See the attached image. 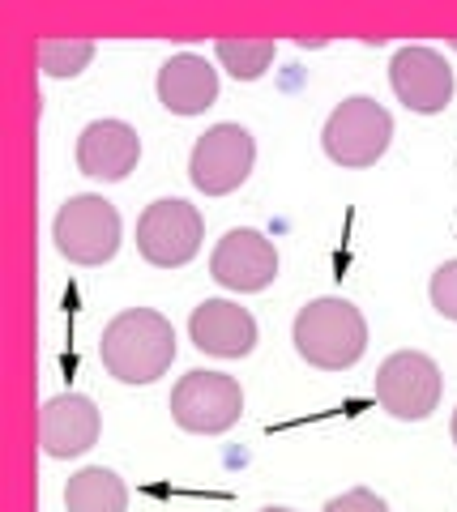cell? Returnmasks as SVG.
Masks as SVG:
<instances>
[{"label":"cell","instance_id":"obj_1","mask_svg":"<svg viewBox=\"0 0 457 512\" xmlns=\"http://www.w3.org/2000/svg\"><path fill=\"white\" fill-rule=\"evenodd\" d=\"M99 359L120 384H154L176 363V329L154 308H129L103 329Z\"/></svg>","mask_w":457,"mask_h":512},{"label":"cell","instance_id":"obj_2","mask_svg":"<svg viewBox=\"0 0 457 512\" xmlns=\"http://www.w3.org/2000/svg\"><path fill=\"white\" fill-rule=\"evenodd\" d=\"M291 342L304 363L321 367V372H346L368 350V320L351 299L325 295L312 299L308 308H299Z\"/></svg>","mask_w":457,"mask_h":512},{"label":"cell","instance_id":"obj_3","mask_svg":"<svg viewBox=\"0 0 457 512\" xmlns=\"http://www.w3.org/2000/svg\"><path fill=\"white\" fill-rule=\"evenodd\" d=\"M56 252L73 265H107L120 252V214L99 192H82L60 205L52 222Z\"/></svg>","mask_w":457,"mask_h":512},{"label":"cell","instance_id":"obj_4","mask_svg":"<svg viewBox=\"0 0 457 512\" xmlns=\"http://www.w3.org/2000/svg\"><path fill=\"white\" fill-rule=\"evenodd\" d=\"M389 141H393V116L368 94L342 99L321 128V146L338 167H372L389 150Z\"/></svg>","mask_w":457,"mask_h":512},{"label":"cell","instance_id":"obj_5","mask_svg":"<svg viewBox=\"0 0 457 512\" xmlns=\"http://www.w3.org/2000/svg\"><path fill=\"white\" fill-rule=\"evenodd\" d=\"M244 389L227 372H188L171 389V419L193 436H223L240 423Z\"/></svg>","mask_w":457,"mask_h":512},{"label":"cell","instance_id":"obj_6","mask_svg":"<svg viewBox=\"0 0 457 512\" xmlns=\"http://www.w3.org/2000/svg\"><path fill=\"white\" fill-rule=\"evenodd\" d=\"M252 163H257V141L244 124H214L197 137L193 154H188V180L206 197H227L244 180Z\"/></svg>","mask_w":457,"mask_h":512},{"label":"cell","instance_id":"obj_7","mask_svg":"<svg viewBox=\"0 0 457 512\" xmlns=\"http://www.w3.org/2000/svg\"><path fill=\"white\" fill-rule=\"evenodd\" d=\"M440 389H445V376H440L436 359L419 355V350H398L376 372V406L402 423L428 419L440 406Z\"/></svg>","mask_w":457,"mask_h":512},{"label":"cell","instance_id":"obj_8","mask_svg":"<svg viewBox=\"0 0 457 512\" xmlns=\"http://www.w3.org/2000/svg\"><path fill=\"white\" fill-rule=\"evenodd\" d=\"M206 239V222H201L197 205L180 197L146 205V214L137 218V252L159 269H180L201 252Z\"/></svg>","mask_w":457,"mask_h":512},{"label":"cell","instance_id":"obj_9","mask_svg":"<svg viewBox=\"0 0 457 512\" xmlns=\"http://www.w3.org/2000/svg\"><path fill=\"white\" fill-rule=\"evenodd\" d=\"M389 82H393L398 103H406V111H419V116L445 111L453 99V86H457L449 60L440 56L436 47H423V43H406L393 52Z\"/></svg>","mask_w":457,"mask_h":512},{"label":"cell","instance_id":"obj_10","mask_svg":"<svg viewBox=\"0 0 457 512\" xmlns=\"http://www.w3.org/2000/svg\"><path fill=\"white\" fill-rule=\"evenodd\" d=\"M210 278L227 291L257 295L278 278V252L261 231L235 227L218 239V248L210 256Z\"/></svg>","mask_w":457,"mask_h":512},{"label":"cell","instance_id":"obj_11","mask_svg":"<svg viewBox=\"0 0 457 512\" xmlns=\"http://www.w3.org/2000/svg\"><path fill=\"white\" fill-rule=\"evenodd\" d=\"M103 414L86 393H60L39 414V444L47 457H82L99 444Z\"/></svg>","mask_w":457,"mask_h":512},{"label":"cell","instance_id":"obj_12","mask_svg":"<svg viewBox=\"0 0 457 512\" xmlns=\"http://www.w3.org/2000/svg\"><path fill=\"white\" fill-rule=\"evenodd\" d=\"M188 338H193L197 350H206V355L244 359L257 346V320H252L248 308H240L231 299H206L188 316Z\"/></svg>","mask_w":457,"mask_h":512},{"label":"cell","instance_id":"obj_13","mask_svg":"<svg viewBox=\"0 0 457 512\" xmlns=\"http://www.w3.org/2000/svg\"><path fill=\"white\" fill-rule=\"evenodd\" d=\"M137 158H141V137L124 120H90L82 137H77V167L90 180L116 184L137 167Z\"/></svg>","mask_w":457,"mask_h":512},{"label":"cell","instance_id":"obj_14","mask_svg":"<svg viewBox=\"0 0 457 512\" xmlns=\"http://www.w3.org/2000/svg\"><path fill=\"white\" fill-rule=\"evenodd\" d=\"M154 86H159V103L171 116H201L218 99V69L206 56L180 52L159 69V82Z\"/></svg>","mask_w":457,"mask_h":512},{"label":"cell","instance_id":"obj_15","mask_svg":"<svg viewBox=\"0 0 457 512\" xmlns=\"http://www.w3.org/2000/svg\"><path fill=\"white\" fill-rule=\"evenodd\" d=\"M69 512H129V487L107 466H86L69 478L65 487Z\"/></svg>","mask_w":457,"mask_h":512},{"label":"cell","instance_id":"obj_16","mask_svg":"<svg viewBox=\"0 0 457 512\" xmlns=\"http://www.w3.org/2000/svg\"><path fill=\"white\" fill-rule=\"evenodd\" d=\"M274 39H218L214 56L235 77V82H257V77L274 64Z\"/></svg>","mask_w":457,"mask_h":512},{"label":"cell","instance_id":"obj_17","mask_svg":"<svg viewBox=\"0 0 457 512\" xmlns=\"http://www.w3.org/2000/svg\"><path fill=\"white\" fill-rule=\"evenodd\" d=\"M94 60L90 39H47L39 43V69L47 77H77Z\"/></svg>","mask_w":457,"mask_h":512},{"label":"cell","instance_id":"obj_18","mask_svg":"<svg viewBox=\"0 0 457 512\" xmlns=\"http://www.w3.org/2000/svg\"><path fill=\"white\" fill-rule=\"evenodd\" d=\"M428 295H432V308L445 316V320H457V261H445L432 274L428 282Z\"/></svg>","mask_w":457,"mask_h":512},{"label":"cell","instance_id":"obj_19","mask_svg":"<svg viewBox=\"0 0 457 512\" xmlns=\"http://www.w3.org/2000/svg\"><path fill=\"white\" fill-rule=\"evenodd\" d=\"M321 512H389V504L381 500L376 491H368V487H355V491H342V495H334Z\"/></svg>","mask_w":457,"mask_h":512},{"label":"cell","instance_id":"obj_20","mask_svg":"<svg viewBox=\"0 0 457 512\" xmlns=\"http://www.w3.org/2000/svg\"><path fill=\"white\" fill-rule=\"evenodd\" d=\"M453 444H457V410H453Z\"/></svg>","mask_w":457,"mask_h":512},{"label":"cell","instance_id":"obj_21","mask_svg":"<svg viewBox=\"0 0 457 512\" xmlns=\"http://www.w3.org/2000/svg\"><path fill=\"white\" fill-rule=\"evenodd\" d=\"M261 512H291V508H261Z\"/></svg>","mask_w":457,"mask_h":512},{"label":"cell","instance_id":"obj_22","mask_svg":"<svg viewBox=\"0 0 457 512\" xmlns=\"http://www.w3.org/2000/svg\"><path fill=\"white\" fill-rule=\"evenodd\" d=\"M453 47H457V43H453Z\"/></svg>","mask_w":457,"mask_h":512}]
</instances>
